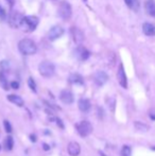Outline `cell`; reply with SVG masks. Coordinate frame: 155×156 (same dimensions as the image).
Wrapping results in <instances>:
<instances>
[{
	"label": "cell",
	"instance_id": "cell-21",
	"mask_svg": "<svg viewBox=\"0 0 155 156\" xmlns=\"http://www.w3.org/2000/svg\"><path fill=\"white\" fill-rule=\"evenodd\" d=\"M126 3V5L129 6L130 9L134 11H137L139 9V1L138 0H124Z\"/></svg>",
	"mask_w": 155,
	"mask_h": 156
},
{
	"label": "cell",
	"instance_id": "cell-29",
	"mask_svg": "<svg viewBox=\"0 0 155 156\" xmlns=\"http://www.w3.org/2000/svg\"><path fill=\"white\" fill-rule=\"evenodd\" d=\"M56 121H58V125H60L61 129H64V125L62 123V120L61 119H56Z\"/></svg>",
	"mask_w": 155,
	"mask_h": 156
},
{
	"label": "cell",
	"instance_id": "cell-16",
	"mask_svg": "<svg viewBox=\"0 0 155 156\" xmlns=\"http://www.w3.org/2000/svg\"><path fill=\"white\" fill-rule=\"evenodd\" d=\"M146 11L150 16H155V1L154 0H147L146 1Z\"/></svg>",
	"mask_w": 155,
	"mask_h": 156
},
{
	"label": "cell",
	"instance_id": "cell-15",
	"mask_svg": "<svg viewBox=\"0 0 155 156\" xmlns=\"http://www.w3.org/2000/svg\"><path fill=\"white\" fill-rule=\"evenodd\" d=\"M143 32L148 36H154L155 35V26L151 23H145L143 26Z\"/></svg>",
	"mask_w": 155,
	"mask_h": 156
},
{
	"label": "cell",
	"instance_id": "cell-23",
	"mask_svg": "<svg viewBox=\"0 0 155 156\" xmlns=\"http://www.w3.org/2000/svg\"><path fill=\"white\" fill-rule=\"evenodd\" d=\"M132 150L129 146H123L121 149V156H131Z\"/></svg>",
	"mask_w": 155,
	"mask_h": 156
},
{
	"label": "cell",
	"instance_id": "cell-35",
	"mask_svg": "<svg viewBox=\"0 0 155 156\" xmlns=\"http://www.w3.org/2000/svg\"><path fill=\"white\" fill-rule=\"evenodd\" d=\"M152 150H154V151H155V147H154V148H152Z\"/></svg>",
	"mask_w": 155,
	"mask_h": 156
},
{
	"label": "cell",
	"instance_id": "cell-24",
	"mask_svg": "<svg viewBox=\"0 0 155 156\" xmlns=\"http://www.w3.org/2000/svg\"><path fill=\"white\" fill-rule=\"evenodd\" d=\"M28 85H29L30 89H31L33 93H36V84H35V81L33 80V78H29V80H28Z\"/></svg>",
	"mask_w": 155,
	"mask_h": 156
},
{
	"label": "cell",
	"instance_id": "cell-9",
	"mask_svg": "<svg viewBox=\"0 0 155 156\" xmlns=\"http://www.w3.org/2000/svg\"><path fill=\"white\" fill-rule=\"evenodd\" d=\"M93 80H95V83L98 85V86H102L104 85L108 80V76L106 72L104 71H97L93 76Z\"/></svg>",
	"mask_w": 155,
	"mask_h": 156
},
{
	"label": "cell",
	"instance_id": "cell-19",
	"mask_svg": "<svg viewBox=\"0 0 155 156\" xmlns=\"http://www.w3.org/2000/svg\"><path fill=\"white\" fill-rule=\"evenodd\" d=\"M0 85L4 90H8L9 89V83H8V79H6L5 74L3 71H0Z\"/></svg>",
	"mask_w": 155,
	"mask_h": 156
},
{
	"label": "cell",
	"instance_id": "cell-8",
	"mask_svg": "<svg viewBox=\"0 0 155 156\" xmlns=\"http://www.w3.org/2000/svg\"><path fill=\"white\" fill-rule=\"evenodd\" d=\"M64 33V29L61 26H54L50 29L49 33H48V37L50 41H55L56 38L61 37Z\"/></svg>",
	"mask_w": 155,
	"mask_h": 156
},
{
	"label": "cell",
	"instance_id": "cell-32",
	"mask_svg": "<svg viewBox=\"0 0 155 156\" xmlns=\"http://www.w3.org/2000/svg\"><path fill=\"white\" fill-rule=\"evenodd\" d=\"M150 118H151L152 120H155V113L154 112H151V113H150Z\"/></svg>",
	"mask_w": 155,
	"mask_h": 156
},
{
	"label": "cell",
	"instance_id": "cell-36",
	"mask_svg": "<svg viewBox=\"0 0 155 156\" xmlns=\"http://www.w3.org/2000/svg\"><path fill=\"white\" fill-rule=\"evenodd\" d=\"M0 149H1V147H0Z\"/></svg>",
	"mask_w": 155,
	"mask_h": 156
},
{
	"label": "cell",
	"instance_id": "cell-7",
	"mask_svg": "<svg viewBox=\"0 0 155 156\" xmlns=\"http://www.w3.org/2000/svg\"><path fill=\"white\" fill-rule=\"evenodd\" d=\"M117 79H118V82H119L120 86L123 87V88H128V79H126L125 71H124V68L122 65H120L119 68H118Z\"/></svg>",
	"mask_w": 155,
	"mask_h": 156
},
{
	"label": "cell",
	"instance_id": "cell-5",
	"mask_svg": "<svg viewBox=\"0 0 155 156\" xmlns=\"http://www.w3.org/2000/svg\"><path fill=\"white\" fill-rule=\"evenodd\" d=\"M71 14H72V10H71L70 3H68L67 1H62L58 8V16L64 20H68L70 19Z\"/></svg>",
	"mask_w": 155,
	"mask_h": 156
},
{
	"label": "cell",
	"instance_id": "cell-4",
	"mask_svg": "<svg viewBox=\"0 0 155 156\" xmlns=\"http://www.w3.org/2000/svg\"><path fill=\"white\" fill-rule=\"evenodd\" d=\"M38 25V18L36 16H25L23 19L21 26L23 27L25 31L32 32L36 29Z\"/></svg>",
	"mask_w": 155,
	"mask_h": 156
},
{
	"label": "cell",
	"instance_id": "cell-13",
	"mask_svg": "<svg viewBox=\"0 0 155 156\" xmlns=\"http://www.w3.org/2000/svg\"><path fill=\"white\" fill-rule=\"evenodd\" d=\"M71 36L73 38V41L77 44H81L84 39V35H83V32L81 31L78 28H71Z\"/></svg>",
	"mask_w": 155,
	"mask_h": 156
},
{
	"label": "cell",
	"instance_id": "cell-1",
	"mask_svg": "<svg viewBox=\"0 0 155 156\" xmlns=\"http://www.w3.org/2000/svg\"><path fill=\"white\" fill-rule=\"evenodd\" d=\"M18 49L23 55H32L37 51L35 43L30 38H23L18 43Z\"/></svg>",
	"mask_w": 155,
	"mask_h": 156
},
{
	"label": "cell",
	"instance_id": "cell-6",
	"mask_svg": "<svg viewBox=\"0 0 155 156\" xmlns=\"http://www.w3.org/2000/svg\"><path fill=\"white\" fill-rule=\"evenodd\" d=\"M76 127H77L78 133L80 134L82 137H86V136H88L89 134L93 132V125H91V123L89 121H87V120L81 121L80 123H78L76 125Z\"/></svg>",
	"mask_w": 155,
	"mask_h": 156
},
{
	"label": "cell",
	"instance_id": "cell-17",
	"mask_svg": "<svg viewBox=\"0 0 155 156\" xmlns=\"http://www.w3.org/2000/svg\"><path fill=\"white\" fill-rule=\"evenodd\" d=\"M8 100L10 101V102H12L13 104H16L17 106H20V107L23 106V100L19 96H16V94H9Z\"/></svg>",
	"mask_w": 155,
	"mask_h": 156
},
{
	"label": "cell",
	"instance_id": "cell-20",
	"mask_svg": "<svg viewBox=\"0 0 155 156\" xmlns=\"http://www.w3.org/2000/svg\"><path fill=\"white\" fill-rule=\"evenodd\" d=\"M14 147V140H13V137L11 136H8V137L4 139V149L6 151H11Z\"/></svg>",
	"mask_w": 155,
	"mask_h": 156
},
{
	"label": "cell",
	"instance_id": "cell-31",
	"mask_svg": "<svg viewBox=\"0 0 155 156\" xmlns=\"http://www.w3.org/2000/svg\"><path fill=\"white\" fill-rule=\"evenodd\" d=\"M30 139H31V141L35 142V141H36V137H35V135H30Z\"/></svg>",
	"mask_w": 155,
	"mask_h": 156
},
{
	"label": "cell",
	"instance_id": "cell-3",
	"mask_svg": "<svg viewBox=\"0 0 155 156\" xmlns=\"http://www.w3.org/2000/svg\"><path fill=\"white\" fill-rule=\"evenodd\" d=\"M23 19V16L19 12H16V11H11L8 15V23L12 28L21 27Z\"/></svg>",
	"mask_w": 155,
	"mask_h": 156
},
{
	"label": "cell",
	"instance_id": "cell-12",
	"mask_svg": "<svg viewBox=\"0 0 155 156\" xmlns=\"http://www.w3.org/2000/svg\"><path fill=\"white\" fill-rule=\"evenodd\" d=\"M67 151H68V154L70 156H78L81 152V147L78 142L71 141L68 144L67 147Z\"/></svg>",
	"mask_w": 155,
	"mask_h": 156
},
{
	"label": "cell",
	"instance_id": "cell-26",
	"mask_svg": "<svg viewBox=\"0 0 155 156\" xmlns=\"http://www.w3.org/2000/svg\"><path fill=\"white\" fill-rule=\"evenodd\" d=\"M0 18H1L2 20H4V19L6 18V13H5V11L3 10V8H2L1 5H0Z\"/></svg>",
	"mask_w": 155,
	"mask_h": 156
},
{
	"label": "cell",
	"instance_id": "cell-18",
	"mask_svg": "<svg viewBox=\"0 0 155 156\" xmlns=\"http://www.w3.org/2000/svg\"><path fill=\"white\" fill-rule=\"evenodd\" d=\"M69 82L72 83V84H83V78L78 73H72L69 76Z\"/></svg>",
	"mask_w": 155,
	"mask_h": 156
},
{
	"label": "cell",
	"instance_id": "cell-27",
	"mask_svg": "<svg viewBox=\"0 0 155 156\" xmlns=\"http://www.w3.org/2000/svg\"><path fill=\"white\" fill-rule=\"evenodd\" d=\"M0 66H1L2 70H6V69H9V63L6 62V61H3V62L0 63Z\"/></svg>",
	"mask_w": 155,
	"mask_h": 156
},
{
	"label": "cell",
	"instance_id": "cell-14",
	"mask_svg": "<svg viewBox=\"0 0 155 156\" xmlns=\"http://www.w3.org/2000/svg\"><path fill=\"white\" fill-rule=\"evenodd\" d=\"M78 105H79L80 111L83 112V113H88L89 109H90V107H91L90 101H89L88 99H85V98L80 99L78 102Z\"/></svg>",
	"mask_w": 155,
	"mask_h": 156
},
{
	"label": "cell",
	"instance_id": "cell-2",
	"mask_svg": "<svg viewBox=\"0 0 155 156\" xmlns=\"http://www.w3.org/2000/svg\"><path fill=\"white\" fill-rule=\"evenodd\" d=\"M38 70L39 73L41 74L45 78H50L54 74L55 71V66L53 65V63L49 62V61H44L39 64L38 66Z\"/></svg>",
	"mask_w": 155,
	"mask_h": 156
},
{
	"label": "cell",
	"instance_id": "cell-10",
	"mask_svg": "<svg viewBox=\"0 0 155 156\" xmlns=\"http://www.w3.org/2000/svg\"><path fill=\"white\" fill-rule=\"evenodd\" d=\"M75 54L80 61H86L90 56V52L84 47H78L75 50Z\"/></svg>",
	"mask_w": 155,
	"mask_h": 156
},
{
	"label": "cell",
	"instance_id": "cell-25",
	"mask_svg": "<svg viewBox=\"0 0 155 156\" xmlns=\"http://www.w3.org/2000/svg\"><path fill=\"white\" fill-rule=\"evenodd\" d=\"M3 125H4V129H5L6 133H11L12 132V125L8 120H3Z\"/></svg>",
	"mask_w": 155,
	"mask_h": 156
},
{
	"label": "cell",
	"instance_id": "cell-34",
	"mask_svg": "<svg viewBox=\"0 0 155 156\" xmlns=\"http://www.w3.org/2000/svg\"><path fill=\"white\" fill-rule=\"evenodd\" d=\"M100 154H101V156H106L105 154H104V153H102V152H101V153H100Z\"/></svg>",
	"mask_w": 155,
	"mask_h": 156
},
{
	"label": "cell",
	"instance_id": "cell-30",
	"mask_svg": "<svg viewBox=\"0 0 155 156\" xmlns=\"http://www.w3.org/2000/svg\"><path fill=\"white\" fill-rule=\"evenodd\" d=\"M6 2H8L9 4H10V6L12 8L13 5H14V2H15V0H5Z\"/></svg>",
	"mask_w": 155,
	"mask_h": 156
},
{
	"label": "cell",
	"instance_id": "cell-22",
	"mask_svg": "<svg viewBox=\"0 0 155 156\" xmlns=\"http://www.w3.org/2000/svg\"><path fill=\"white\" fill-rule=\"evenodd\" d=\"M134 125H135V129H136L137 131H139V132H148V131H149V126H148L147 124L141 123V122H139V121L135 122Z\"/></svg>",
	"mask_w": 155,
	"mask_h": 156
},
{
	"label": "cell",
	"instance_id": "cell-28",
	"mask_svg": "<svg viewBox=\"0 0 155 156\" xmlns=\"http://www.w3.org/2000/svg\"><path fill=\"white\" fill-rule=\"evenodd\" d=\"M11 87H12L13 89H18L19 88V83L17 82V81H13V82H11Z\"/></svg>",
	"mask_w": 155,
	"mask_h": 156
},
{
	"label": "cell",
	"instance_id": "cell-33",
	"mask_svg": "<svg viewBox=\"0 0 155 156\" xmlns=\"http://www.w3.org/2000/svg\"><path fill=\"white\" fill-rule=\"evenodd\" d=\"M43 146H44V150H46V151H48V150H49V149H50V147L48 146L47 144H44Z\"/></svg>",
	"mask_w": 155,
	"mask_h": 156
},
{
	"label": "cell",
	"instance_id": "cell-11",
	"mask_svg": "<svg viewBox=\"0 0 155 156\" xmlns=\"http://www.w3.org/2000/svg\"><path fill=\"white\" fill-rule=\"evenodd\" d=\"M60 99L63 103H65V104H71V103L73 102V94L70 90L64 89V90L61 91Z\"/></svg>",
	"mask_w": 155,
	"mask_h": 156
}]
</instances>
